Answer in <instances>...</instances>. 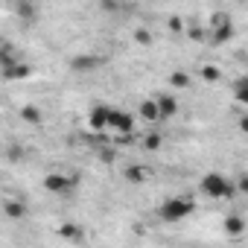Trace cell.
<instances>
[{"instance_id": "cell-1", "label": "cell", "mask_w": 248, "mask_h": 248, "mask_svg": "<svg viewBox=\"0 0 248 248\" xmlns=\"http://www.w3.org/2000/svg\"><path fill=\"white\" fill-rule=\"evenodd\" d=\"M199 190L210 199H231L233 196V181L225 178L222 172H207V175H202Z\"/></svg>"}, {"instance_id": "cell-2", "label": "cell", "mask_w": 248, "mask_h": 248, "mask_svg": "<svg viewBox=\"0 0 248 248\" xmlns=\"http://www.w3.org/2000/svg\"><path fill=\"white\" fill-rule=\"evenodd\" d=\"M193 210H196V202H193L190 196H175V199H167V202L158 207V216H161L164 222H178V219L190 216Z\"/></svg>"}, {"instance_id": "cell-3", "label": "cell", "mask_w": 248, "mask_h": 248, "mask_svg": "<svg viewBox=\"0 0 248 248\" xmlns=\"http://www.w3.org/2000/svg\"><path fill=\"white\" fill-rule=\"evenodd\" d=\"M79 187V175H64V172H50L47 178H44V190L47 193H70V190H76Z\"/></svg>"}, {"instance_id": "cell-4", "label": "cell", "mask_w": 248, "mask_h": 248, "mask_svg": "<svg viewBox=\"0 0 248 248\" xmlns=\"http://www.w3.org/2000/svg\"><path fill=\"white\" fill-rule=\"evenodd\" d=\"M135 117L129 114V111H111V120H108V132H117V138L120 135H135Z\"/></svg>"}, {"instance_id": "cell-5", "label": "cell", "mask_w": 248, "mask_h": 248, "mask_svg": "<svg viewBox=\"0 0 248 248\" xmlns=\"http://www.w3.org/2000/svg\"><path fill=\"white\" fill-rule=\"evenodd\" d=\"M111 105H93L91 114H88V123H91V129L99 135V132H108V120H111Z\"/></svg>"}, {"instance_id": "cell-6", "label": "cell", "mask_w": 248, "mask_h": 248, "mask_svg": "<svg viewBox=\"0 0 248 248\" xmlns=\"http://www.w3.org/2000/svg\"><path fill=\"white\" fill-rule=\"evenodd\" d=\"M96 67H102V56L82 53V56H73V59H70V70H73V73H93Z\"/></svg>"}, {"instance_id": "cell-7", "label": "cell", "mask_w": 248, "mask_h": 248, "mask_svg": "<svg viewBox=\"0 0 248 248\" xmlns=\"http://www.w3.org/2000/svg\"><path fill=\"white\" fill-rule=\"evenodd\" d=\"M152 99H155V105H158L161 120H170V117L178 114V99H175V93H155Z\"/></svg>"}, {"instance_id": "cell-8", "label": "cell", "mask_w": 248, "mask_h": 248, "mask_svg": "<svg viewBox=\"0 0 248 248\" xmlns=\"http://www.w3.org/2000/svg\"><path fill=\"white\" fill-rule=\"evenodd\" d=\"M18 62H24L21 59V53L12 47V44H0V70H6V67H12V64H18Z\"/></svg>"}, {"instance_id": "cell-9", "label": "cell", "mask_w": 248, "mask_h": 248, "mask_svg": "<svg viewBox=\"0 0 248 248\" xmlns=\"http://www.w3.org/2000/svg\"><path fill=\"white\" fill-rule=\"evenodd\" d=\"M18 117H21L24 123H30V126H41V120H44V111H41L38 105H21Z\"/></svg>"}, {"instance_id": "cell-10", "label": "cell", "mask_w": 248, "mask_h": 248, "mask_svg": "<svg viewBox=\"0 0 248 248\" xmlns=\"http://www.w3.org/2000/svg\"><path fill=\"white\" fill-rule=\"evenodd\" d=\"M138 117L140 120H146V123H155V120H161V114H158V105H155V99L149 96V99H143L140 105H138Z\"/></svg>"}, {"instance_id": "cell-11", "label": "cell", "mask_w": 248, "mask_h": 248, "mask_svg": "<svg viewBox=\"0 0 248 248\" xmlns=\"http://www.w3.org/2000/svg\"><path fill=\"white\" fill-rule=\"evenodd\" d=\"M30 76H32L30 62H18V64H12V67L3 70V79H30Z\"/></svg>"}, {"instance_id": "cell-12", "label": "cell", "mask_w": 248, "mask_h": 248, "mask_svg": "<svg viewBox=\"0 0 248 248\" xmlns=\"http://www.w3.org/2000/svg\"><path fill=\"white\" fill-rule=\"evenodd\" d=\"M3 213H6L9 219H24V216H27V204L18 202V199H9V202H3Z\"/></svg>"}, {"instance_id": "cell-13", "label": "cell", "mask_w": 248, "mask_h": 248, "mask_svg": "<svg viewBox=\"0 0 248 248\" xmlns=\"http://www.w3.org/2000/svg\"><path fill=\"white\" fill-rule=\"evenodd\" d=\"M59 236H62V239L76 242V239L82 236V228H79V225H73V222H64V225H59Z\"/></svg>"}, {"instance_id": "cell-14", "label": "cell", "mask_w": 248, "mask_h": 248, "mask_svg": "<svg viewBox=\"0 0 248 248\" xmlns=\"http://www.w3.org/2000/svg\"><path fill=\"white\" fill-rule=\"evenodd\" d=\"M242 231H245V222H242L239 216H228V219H225V233H228V236H239Z\"/></svg>"}, {"instance_id": "cell-15", "label": "cell", "mask_w": 248, "mask_h": 248, "mask_svg": "<svg viewBox=\"0 0 248 248\" xmlns=\"http://www.w3.org/2000/svg\"><path fill=\"white\" fill-rule=\"evenodd\" d=\"M170 85L178 88V91L190 88V73H187V70H175V73H170Z\"/></svg>"}, {"instance_id": "cell-16", "label": "cell", "mask_w": 248, "mask_h": 248, "mask_svg": "<svg viewBox=\"0 0 248 248\" xmlns=\"http://www.w3.org/2000/svg\"><path fill=\"white\" fill-rule=\"evenodd\" d=\"M233 35V27L231 24H219V27H213V44H222V41H228Z\"/></svg>"}, {"instance_id": "cell-17", "label": "cell", "mask_w": 248, "mask_h": 248, "mask_svg": "<svg viewBox=\"0 0 248 248\" xmlns=\"http://www.w3.org/2000/svg\"><path fill=\"white\" fill-rule=\"evenodd\" d=\"M126 178L135 181V184H140V181L149 178V170H143V167H129V170H126Z\"/></svg>"}, {"instance_id": "cell-18", "label": "cell", "mask_w": 248, "mask_h": 248, "mask_svg": "<svg viewBox=\"0 0 248 248\" xmlns=\"http://www.w3.org/2000/svg\"><path fill=\"white\" fill-rule=\"evenodd\" d=\"M202 79H207V82H219V79H222V73H219V67H216V64H204V67H202Z\"/></svg>"}, {"instance_id": "cell-19", "label": "cell", "mask_w": 248, "mask_h": 248, "mask_svg": "<svg viewBox=\"0 0 248 248\" xmlns=\"http://www.w3.org/2000/svg\"><path fill=\"white\" fill-rule=\"evenodd\" d=\"M15 12H18L21 18H35V15H38V9H35L32 3H18V6H15Z\"/></svg>"}, {"instance_id": "cell-20", "label": "cell", "mask_w": 248, "mask_h": 248, "mask_svg": "<svg viewBox=\"0 0 248 248\" xmlns=\"http://www.w3.org/2000/svg\"><path fill=\"white\" fill-rule=\"evenodd\" d=\"M233 93H236V99H239V102H245V99H248V88H245V79H239V82H236Z\"/></svg>"}, {"instance_id": "cell-21", "label": "cell", "mask_w": 248, "mask_h": 248, "mask_svg": "<svg viewBox=\"0 0 248 248\" xmlns=\"http://www.w3.org/2000/svg\"><path fill=\"white\" fill-rule=\"evenodd\" d=\"M143 146H146V149H158V146H161V135H146V138H143Z\"/></svg>"}, {"instance_id": "cell-22", "label": "cell", "mask_w": 248, "mask_h": 248, "mask_svg": "<svg viewBox=\"0 0 248 248\" xmlns=\"http://www.w3.org/2000/svg\"><path fill=\"white\" fill-rule=\"evenodd\" d=\"M135 41H138V44H143V47H146V44H149V41H152V35H149V32H146V30H135Z\"/></svg>"}, {"instance_id": "cell-23", "label": "cell", "mask_w": 248, "mask_h": 248, "mask_svg": "<svg viewBox=\"0 0 248 248\" xmlns=\"http://www.w3.org/2000/svg\"><path fill=\"white\" fill-rule=\"evenodd\" d=\"M181 27H184V24H181L178 18H172V21H170V30H172V32H181Z\"/></svg>"}, {"instance_id": "cell-24", "label": "cell", "mask_w": 248, "mask_h": 248, "mask_svg": "<svg viewBox=\"0 0 248 248\" xmlns=\"http://www.w3.org/2000/svg\"><path fill=\"white\" fill-rule=\"evenodd\" d=\"M190 35H193V38H196V41H199V38H204V32H202V30H199V27H193V30H190Z\"/></svg>"}, {"instance_id": "cell-25", "label": "cell", "mask_w": 248, "mask_h": 248, "mask_svg": "<svg viewBox=\"0 0 248 248\" xmlns=\"http://www.w3.org/2000/svg\"><path fill=\"white\" fill-rule=\"evenodd\" d=\"M0 44H3V41H0Z\"/></svg>"}]
</instances>
